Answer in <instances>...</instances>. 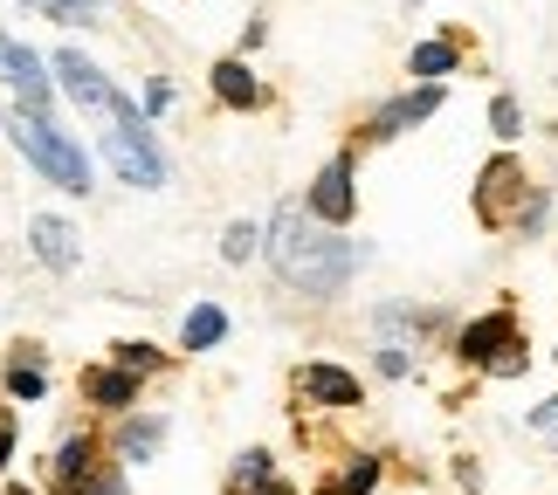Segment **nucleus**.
Instances as JSON below:
<instances>
[{"label":"nucleus","instance_id":"a211bd4d","mask_svg":"<svg viewBox=\"0 0 558 495\" xmlns=\"http://www.w3.org/2000/svg\"><path fill=\"white\" fill-rule=\"evenodd\" d=\"M8 393L14 399H41V372H35V364H14V372H8Z\"/></svg>","mask_w":558,"mask_h":495},{"label":"nucleus","instance_id":"9b49d317","mask_svg":"<svg viewBox=\"0 0 558 495\" xmlns=\"http://www.w3.org/2000/svg\"><path fill=\"white\" fill-rule=\"evenodd\" d=\"M214 90H221V103H234V111L263 103V90H255V76L242 70V62H214Z\"/></svg>","mask_w":558,"mask_h":495},{"label":"nucleus","instance_id":"0eeeda50","mask_svg":"<svg viewBox=\"0 0 558 495\" xmlns=\"http://www.w3.org/2000/svg\"><path fill=\"white\" fill-rule=\"evenodd\" d=\"M441 103V83H421V90H407V97H393L386 111L373 117V138H393V132H407V124H421L427 111Z\"/></svg>","mask_w":558,"mask_h":495},{"label":"nucleus","instance_id":"9d476101","mask_svg":"<svg viewBox=\"0 0 558 495\" xmlns=\"http://www.w3.org/2000/svg\"><path fill=\"white\" fill-rule=\"evenodd\" d=\"M504 351H510V317H504V310L462 331V358H489V364H497Z\"/></svg>","mask_w":558,"mask_h":495},{"label":"nucleus","instance_id":"ddd939ff","mask_svg":"<svg viewBox=\"0 0 558 495\" xmlns=\"http://www.w3.org/2000/svg\"><path fill=\"white\" fill-rule=\"evenodd\" d=\"M456 70V49H448V41H421L414 49V76H448Z\"/></svg>","mask_w":558,"mask_h":495},{"label":"nucleus","instance_id":"aec40b11","mask_svg":"<svg viewBox=\"0 0 558 495\" xmlns=\"http://www.w3.org/2000/svg\"><path fill=\"white\" fill-rule=\"evenodd\" d=\"M118 364H124V372H153V364H159V351H153V344H124V351H118Z\"/></svg>","mask_w":558,"mask_h":495},{"label":"nucleus","instance_id":"393cba45","mask_svg":"<svg viewBox=\"0 0 558 495\" xmlns=\"http://www.w3.org/2000/svg\"><path fill=\"white\" fill-rule=\"evenodd\" d=\"M76 495H118V475H97V482H83Z\"/></svg>","mask_w":558,"mask_h":495},{"label":"nucleus","instance_id":"b1692460","mask_svg":"<svg viewBox=\"0 0 558 495\" xmlns=\"http://www.w3.org/2000/svg\"><path fill=\"white\" fill-rule=\"evenodd\" d=\"M531 426H538V434H558V399H545L538 413H531Z\"/></svg>","mask_w":558,"mask_h":495},{"label":"nucleus","instance_id":"4be33fe9","mask_svg":"<svg viewBox=\"0 0 558 495\" xmlns=\"http://www.w3.org/2000/svg\"><path fill=\"white\" fill-rule=\"evenodd\" d=\"M159 447V426H132V434H124V455H153Z\"/></svg>","mask_w":558,"mask_h":495},{"label":"nucleus","instance_id":"f257e3e1","mask_svg":"<svg viewBox=\"0 0 558 495\" xmlns=\"http://www.w3.org/2000/svg\"><path fill=\"white\" fill-rule=\"evenodd\" d=\"M269 262L276 275H283L290 289H304V296H338L352 283V269H359V248L352 242H338V234L317 227V213L304 207H283L276 213V234H269Z\"/></svg>","mask_w":558,"mask_h":495},{"label":"nucleus","instance_id":"1a4fd4ad","mask_svg":"<svg viewBox=\"0 0 558 495\" xmlns=\"http://www.w3.org/2000/svg\"><path fill=\"white\" fill-rule=\"evenodd\" d=\"M28 242H35V255H41L49 269H76V234L62 227V221H49V213L28 227Z\"/></svg>","mask_w":558,"mask_h":495},{"label":"nucleus","instance_id":"f03ea898","mask_svg":"<svg viewBox=\"0 0 558 495\" xmlns=\"http://www.w3.org/2000/svg\"><path fill=\"white\" fill-rule=\"evenodd\" d=\"M8 132H14L21 152H28V165H41L56 186L90 193V159H83V145H76V138H62L41 111H8Z\"/></svg>","mask_w":558,"mask_h":495},{"label":"nucleus","instance_id":"6e6552de","mask_svg":"<svg viewBox=\"0 0 558 495\" xmlns=\"http://www.w3.org/2000/svg\"><path fill=\"white\" fill-rule=\"evenodd\" d=\"M304 393L325 406H359V379L338 372V364H304Z\"/></svg>","mask_w":558,"mask_h":495},{"label":"nucleus","instance_id":"5701e85b","mask_svg":"<svg viewBox=\"0 0 558 495\" xmlns=\"http://www.w3.org/2000/svg\"><path fill=\"white\" fill-rule=\"evenodd\" d=\"M497 132L518 138V103H510V97H497Z\"/></svg>","mask_w":558,"mask_h":495},{"label":"nucleus","instance_id":"a878e982","mask_svg":"<svg viewBox=\"0 0 558 495\" xmlns=\"http://www.w3.org/2000/svg\"><path fill=\"white\" fill-rule=\"evenodd\" d=\"M8 447H14V426L0 420V468H8Z\"/></svg>","mask_w":558,"mask_h":495},{"label":"nucleus","instance_id":"7ed1b4c3","mask_svg":"<svg viewBox=\"0 0 558 495\" xmlns=\"http://www.w3.org/2000/svg\"><path fill=\"white\" fill-rule=\"evenodd\" d=\"M104 152H111V165H118L124 186H166V159L153 152L145 124H118V132L104 138Z\"/></svg>","mask_w":558,"mask_h":495},{"label":"nucleus","instance_id":"6ab92c4d","mask_svg":"<svg viewBox=\"0 0 558 495\" xmlns=\"http://www.w3.org/2000/svg\"><path fill=\"white\" fill-rule=\"evenodd\" d=\"M56 21H97V0H41Z\"/></svg>","mask_w":558,"mask_h":495},{"label":"nucleus","instance_id":"423d86ee","mask_svg":"<svg viewBox=\"0 0 558 495\" xmlns=\"http://www.w3.org/2000/svg\"><path fill=\"white\" fill-rule=\"evenodd\" d=\"M311 213H317V221H345V213H352V159H331L325 172H317Z\"/></svg>","mask_w":558,"mask_h":495},{"label":"nucleus","instance_id":"4468645a","mask_svg":"<svg viewBox=\"0 0 558 495\" xmlns=\"http://www.w3.org/2000/svg\"><path fill=\"white\" fill-rule=\"evenodd\" d=\"M90 399L97 406H132V379H124V372H97L90 379Z\"/></svg>","mask_w":558,"mask_h":495},{"label":"nucleus","instance_id":"20e7f679","mask_svg":"<svg viewBox=\"0 0 558 495\" xmlns=\"http://www.w3.org/2000/svg\"><path fill=\"white\" fill-rule=\"evenodd\" d=\"M0 76H8V90H14L21 103H28V111L49 117V83H41V62H35L28 49H21L14 35H0Z\"/></svg>","mask_w":558,"mask_h":495},{"label":"nucleus","instance_id":"2eb2a0df","mask_svg":"<svg viewBox=\"0 0 558 495\" xmlns=\"http://www.w3.org/2000/svg\"><path fill=\"white\" fill-rule=\"evenodd\" d=\"M228 482L242 488V495H248V488H263V482H269V455H242V461H234V475H228Z\"/></svg>","mask_w":558,"mask_h":495},{"label":"nucleus","instance_id":"f8f14e48","mask_svg":"<svg viewBox=\"0 0 558 495\" xmlns=\"http://www.w3.org/2000/svg\"><path fill=\"white\" fill-rule=\"evenodd\" d=\"M221 331H228V317L214 310V304H201V310L186 317V331H180V337H186V351H207V344H221Z\"/></svg>","mask_w":558,"mask_h":495},{"label":"nucleus","instance_id":"dca6fc26","mask_svg":"<svg viewBox=\"0 0 558 495\" xmlns=\"http://www.w3.org/2000/svg\"><path fill=\"white\" fill-rule=\"evenodd\" d=\"M255 248H263V234H255V227L242 221V227H228V248H221V255H228V262H234V269H242V262H248V255H255Z\"/></svg>","mask_w":558,"mask_h":495},{"label":"nucleus","instance_id":"bb28decb","mask_svg":"<svg viewBox=\"0 0 558 495\" xmlns=\"http://www.w3.org/2000/svg\"><path fill=\"white\" fill-rule=\"evenodd\" d=\"M263 495H290V488H263Z\"/></svg>","mask_w":558,"mask_h":495},{"label":"nucleus","instance_id":"f3484780","mask_svg":"<svg viewBox=\"0 0 558 495\" xmlns=\"http://www.w3.org/2000/svg\"><path fill=\"white\" fill-rule=\"evenodd\" d=\"M83 468H90V447H83V441H70V447L56 455V475H62V482H83Z\"/></svg>","mask_w":558,"mask_h":495},{"label":"nucleus","instance_id":"39448f33","mask_svg":"<svg viewBox=\"0 0 558 495\" xmlns=\"http://www.w3.org/2000/svg\"><path fill=\"white\" fill-rule=\"evenodd\" d=\"M56 76L70 83V97L83 103V111H111V103H118V90L104 83V70H97V62H83L76 49H62V55H56Z\"/></svg>","mask_w":558,"mask_h":495},{"label":"nucleus","instance_id":"412c9836","mask_svg":"<svg viewBox=\"0 0 558 495\" xmlns=\"http://www.w3.org/2000/svg\"><path fill=\"white\" fill-rule=\"evenodd\" d=\"M379 482V461H352V475H345V495H366Z\"/></svg>","mask_w":558,"mask_h":495}]
</instances>
